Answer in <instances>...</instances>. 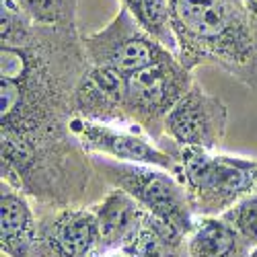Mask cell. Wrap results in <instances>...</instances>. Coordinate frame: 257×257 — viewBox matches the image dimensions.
Returning <instances> with one entry per match:
<instances>
[{
	"label": "cell",
	"mask_w": 257,
	"mask_h": 257,
	"mask_svg": "<svg viewBox=\"0 0 257 257\" xmlns=\"http://www.w3.org/2000/svg\"><path fill=\"white\" fill-rule=\"evenodd\" d=\"M177 60L220 64L257 89V37L232 0H169Z\"/></svg>",
	"instance_id": "6da1fadb"
},
{
	"label": "cell",
	"mask_w": 257,
	"mask_h": 257,
	"mask_svg": "<svg viewBox=\"0 0 257 257\" xmlns=\"http://www.w3.org/2000/svg\"><path fill=\"white\" fill-rule=\"evenodd\" d=\"M177 161L175 175L187 191L196 216H222L237 202L257 191V161L210 155L196 146L169 153Z\"/></svg>",
	"instance_id": "7a4b0ae2"
},
{
	"label": "cell",
	"mask_w": 257,
	"mask_h": 257,
	"mask_svg": "<svg viewBox=\"0 0 257 257\" xmlns=\"http://www.w3.org/2000/svg\"><path fill=\"white\" fill-rule=\"evenodd\" d=\"M93 165L107 183L127 194L144 212L171 226L181 237H189L198 216L191 208L185 187L175 175L167 173V169L121 163L115 159H105L103 155H95Z\"/></svg>",
	"instance_id": "3957f363"
},
{
	"label": "cell",
	"mask_w": 257,
	"mask_h": 257,
	"mask_svg": "<svg viewBox=\"0 0 257 257\" xmlns=\"http://www.w3.org/2000/svg\"><path fill=\"white\" fill-rule=\"evenodd\" d=\"M82 50L84 60H89L91 66L111 68L123 76H132L153 64L173 58V52L146 33L127 11L109 27L84 37Z\"/></svg>",
	"instance_id": "277c9868"
},
{
	"label": "cell",
	"mask_w": 257,
	"mask_h": 257,
	"mask_svg": "<svg viewBox=\"0 0 257 257\" xmlns=\"http://www.w3.org/2000/svg\"><path fill=\"white\" fill-rule=\"evenodd\" d=\"M189 70L175 58L153 64L132 76L125 84V113L144 130L159 136L165 117L191 87Z\"/></svg>",
	"instance_id": "5b68a950"
},
{
	"label": "cell",
	"mask_w": 257,
	"mask_h": 257,
	"mask_svg": "<svg viewBox=\"0 0 257 257\" xmlns=\"http://www.w3.org/2000/svg\"><path fill=\"white\" fill-rule=\"evenodd\" d=\"M228 111L226 105L198 84H191L189 91L165 117L163 130L179 146H196L204 151L220 146L226 132Z\"/></svg>",
	"instance_id": "8992f818"
},
{
	"label": "cell",
	"mask_w": 257,
	"mask_h": 257,
	"mask_svg": "<svg viewBox=\"0 0 257 257\" xmlns=\"http://www.w3.org/2000/svg\"><path fill=\"white\" fill-rule=\"evenodd\" d=\"M33 257H99V222L93 208H60L41 218Z\"/></svg>",
	"instance_id": "52a82bcc"
},
{
	"label": "cell",
	"mask_w": 257,
	"mask_h": 257,
	"mask_svg": "<svg viewBox=\"0 0 257 257\" xmlns=\"http://www.w3.org/2000/svg\"><path fill=\"white\" fill-rule=\"evenodd\" d=\"M70 130L78 138V144L89 153L113 157L115 161H121V163L161 167L167 171H173V173L177 171V161L173 157L136 134L115 130L111 125L89 121L82 117L70 119Z\"/></svg>",
	"instance_id": "ba28073f"
},
{
	"label": "cell",
	"mask_w": 257,
	"mask_h": 257,
	"mask_svg": "<svg viewBox=\"0 0 257 257\" xmlns=\"http://www.w3.org/2000/svg\"><path fill=\"white\" fill-rule=\"evenodd\" d=\"M125 84L127 76L111 68L91 66L74 89L72 109L78 117L97 123L130 121L125 113Z\"/></svg>",
	"instance_id": "9c48e42d"
},
{
	"label": "cell",
	"mask_w": 257,
	"mask_h": 257,
	"mask_svg": "<svg viewBox=\"0 0 257 257\" xmlns=\"http://www.w3.org/2000/svg\"><path fill=\"white\" fill-rule=\"evenodd\" d=\"M39 220L23 191L3 181L0 194V251L7 257H33Z\"/></svg>",
	"instance_id": "30bf717a"
},
{
	"label": "cell",
	"mask_w": 257,
	"mask_h": 257,
	"mask_svg": "<svg viewBox=\"0 0 257 257\" xmlns=\"http://www.w3.org/2000/svg\"><path fill=\"white\" fill-rule=\"evenodd\" d=\"M93 212L99 222V257L121 251L146 216V212L119 189H113L101 204L93 206Z\"/></svg>",
	"instance_id": "8fae6325"
},
{
	"label": "cell",
	"mask_w": 257,
	"mask_h": 257,
	"mask_svg": "<svg viewBox=\"0 0 257 257\" xmlns=\"http://www.w3.org/2000/svg\"><path fill=\"white\" fill-rule=\"evenodd\" d=\"M253 251L222 216H200L185 239V257H249Z\"/></svg>",
	"instance_id": "7c38bea8"
},
{
	"label": "cell",
	"mask_w": 257,
	"mask_h": 257,
	"mask_svg": "<svg viewBox=\"0 0 257 257\" xmlns=\"http://www.w3.org/2000/svg\"><path fill=\"white\" fill-rule=\"evenodd\" d=\"M117 253L121 257H185V237L146 212L134 237Z\"/></svg>",
	"instance_id": "4fadbf2b"
},
{
	"label": "cell",
	"mask_w": 257,
	"mask_h": 257,
	"mask_svg": "<svg viewBox=\"0 0 257 257\" xmlns=\"http://www.w3.org/2000/svg\"><path fill=\"white\" fill-rule=\"evenodd\" d=\"M123 5L146 33L161 41L169 52H177V39L171 27L169 0H123Z\"/></svg>",
	"instance_id": "5bb4252c"
},
{
	"label": "cell",
	"mask_w": 257,
	"mask_h": 257,
	"mask_svg": "<svg viewBox=\"0 0 257 257\" xmlns=\"http://www.w3.org/2000/svg\"><path fill=\"white\" fill-rule=\"evenodd\" d=\"M222 218L237 230L253 249H257V191L243 198L241 202H237L230 210H226L222 214Z\"/></svg>",
	"instance_id": "9a60e30c"
},
{
	"label": "cell",
	"mask_w": 257,
	"mask_h": 257,
	"mask_svg": "<svg viewBox=\"0 0 257 257\" xmlns=\"http://www.w3.org/2000/svg\"><path fill=\"white\" fill-rule=\"evenodd\" d=\"M23 13L39 25H60L68 19L70 0H15Z\"/></svg>",
	"instance_id": "2e32d148"
},
{
	"label": "cell",
	"mask_w": 257,
	"mask_h": 257,
	"mask_svg": "<svg viewBox=\"0 0 257 257\" xmlns=\"http://www.w3.org/2000/svg\"><path fill=\"white\" fill-rule=\"evenodd\" d=\"M247 9L257 15V0H247Z\"/></svg>",
	"instance_id": "e0dca14e"
},
{
	"label": "cell",
	"mask_w": 257,
	"mask_h": 257,
	"mask_svg": "<svg viewBox=\"0 0 257 257\" xmlns=\"http://www.w3.org/2000/svg\"><path fill=\"white\" fill-rule=\"evenodd\" d=\"M109 257H121V255H119V253H113V255H109Z\"/></svg>",
	"instance_id": "ac0fdd59"
},
{
	"label": "cell",
	"mask_w": 257,
	"mask_h": 257,
	"mask_svg": "<svg viewBox=\"0 0 257 257\" xmlns=\"http://www.w3.org/2000/svg\"><path fill=\"white\" fill-rule=\"evenodd\" d=\"M255 257H257V249H255Z\"/></svg>",
	"instance_id": "d6986e66"
}]
</instances>
